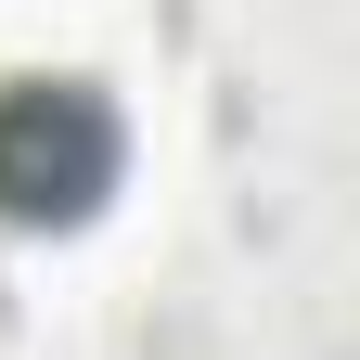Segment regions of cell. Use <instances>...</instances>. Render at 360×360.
<instances>
[{
	"label": "cell",
	"instance_id": "6da1fadb",
	"mask_svg": "<svg viewBox=\"0 0 360 360\" xmlns=\"http://www.w3.org/2000/svg\"><path fill=\"white\" fill-rule=\"evenodd\" d=\"M129 180V116L90 77H0V219L13 232H77Z\"/></svg>",
	"mask_w": 360,
	"mask_h": 360
}]
</instances>
